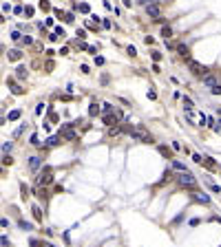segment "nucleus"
<instances>
[{
    "label": "nucleus",
    "instance_id": "nucleus-1",
    "mask_svg": "<svg viewBox=\"0 0 221 247\" xmlns=\"http://www.w3.org/2000/svg\"><path fill=\"white\" fill-rule=\"evenodd\" d=\"M128 135H131L133 141H139V144H153L150 132H146L144 128H131V130H128Z\"/></svg>",
    "mask_w": 221,
    "mask_h": 247
},
{
    "label": "nucleus",
    "instance_id": "nucleus-2",
    "mask_svg": "<svg viewBox=\"0 0 221 247\" xmlns=\"http://www.w3.org/2000/svg\"><path fill=\"white\" fill-rule=\"evenodd\" d=\"M177 181L183 185V188H197V179L192 177L188 170H183V172H179V177H177Z\"/></svg>",
    "mask_w": 221,
    "mask_h": 247
},
{
    "label": "nucleus",
    "instance_id": "nucleus-3",
    "mask_svg": "<svg viewBox=\"0 0 221 247\" xmlns=\"http://www.w3.org/2000/svg\"><path fill=\"white\" fill-rule=\"evenodd\" d=\"M188 69H190V73H195V75H201V77H204V75L208 73V69L204 64H199L197 60H188Z\"/></svg>",
    "mask_w": 221,
    "mask_h": 247
},
{
    "label": "nucleus",
    "instance_id": "nucleus-4",
    "mask_svg": "<svg viewBox=\"0 0 221 247\" xmlns=\"http://www.w3.org/2000/svg\"><path fill=\"white\" fill-rule=\"evenodd\" d=\"M71 126H75V123H64V126H62V135H64V139H67V141H73V139H78V132L73 130Z\"/></svg>",
    "mask_w": 221,
    "mask_h": 247
},
{
    "label": "nucleus",
    "instance_id": "nucleus-5",
    "mask_svg": "<svg viewBox=\"0 0 221 247\" xmlns=\"http://www.w3.org/2000/svg\"><path fill=\"white\" fill-rule=\"evenodd\" d=\"M146 13H148L150 18H155V20H159V18H161V11H159V5H157V2L146 5Z\"/></svg>",
    "mask_w": 221,
    "mask_h": 247
},
{
    "label": "nucleus",
    "instance_id": "nucleus-6",
    "mask_svg": "<svg viewBox=\"0 0 221 247\" xmlns=\"http://www.w3.org/2000/svg\"><path fill=\"white\" fill-rule=\"evenodd\" d=\"M51 181H53V174H51V170L47 168V170H44V172L38 177V185H49Z\"/></svg>",
    "mask_w": 221,
    "mask_h": 247
},
{
    "label": "nucleus",
    "instance_id": "nucleus-7",
    "mask_svg": "<svg viewBox=\"0 0 221 247\" xmlns=\"http://www.w3.org/2000/svg\"><path fill=\"white\" fill-rule=\"evenodd\" d=\"M42 166V159L40 157H29V168H31V172H38Z\"/></svg>",
    "mask_w": 221,
    "mask_h": 247
},
{
    "label": "nucleus",
    "instance_id": "nucleus-8",
    "mask_svg": "<svg viewBox=\"0 0 221 247\" xmlns=\"http://www.w3.org/2000/svg\"><path fill=\"white\" fill-rule=\"evenodd\" d=\"M177 53L181 55V58H188V55H190V49H188L183 42H179V44H177Z\"/></svg>",
    "mask_w": 221,
    "mask_h": 247
},
{
    "label": "nucleus",
    "instance_id": "nucleus-9",
    "mask_svg": "<svg viewBox=\"0 0 221 247\" xmlns=\"http://www.w3.org/2000/svg\"><path fill=\"white\" fill-rule=\"evenodd\" d=\"M204 84H206V86H210V88H212V86H217V77H215V75H204Z\"/></svg>",
    "mask_w": 221,
    "mask_h": 247
},
{
    "label": "nucleus",
    "instance_id": "nucleus-10",
    "mask_svg": "<svg viewBox=\"0 0 221 247\" xmlns=\"http://www.w3.org/2000/svg\"><path fill=\"white\" fill-rule=\"evenodd\" d=\"M195 201H199V203H210V196L208 194H204V192H195Z\"/></svg>",
    "mask_w": 221,
    "mask_h": 247
},
{
    "label": "nucleus",
    "instance_id": "nucleus-11",
    "mask_svg": "<svg viewBox=\"0 0 221 247\" xmlns=\"http://www.w3.org/2000/svg\"><path fill=\"white\" fill-rule=\"evenodd\" d=\"M7 58H9V60H20V58H22V51H20V49H11V51L7 53Z\"/></svg>",
    "mask_w": 221,
    "mask_h": 247
},
{
    "label": "nucleus",
    "instance_id": "nucleus-12",
    "mask_svg": "<svg viewBox=\"0 0 221 247\" xmlns=\"http://www.w3.org/2000/svg\"><path fill=\"white\" fill-rule=\"evenodd\" d=\"M161 38H164V40H170V38H172V29H170V27H161Z\"/></svg>",
    "mask_w": 221,
    "mask_h": 247
},
{
    "label": "nucleus",
    "instance_id": "nucleus-13",
    "mask_svg": "<svg viewBox=\"0 0 221 247\" xmlns=\"http://www.w3.org/2000/svg\"><path fill=\"white\" fill-rule=\"evenodd\" d=\"M16 77L18 80H24L27 77V69H24V66H18V69H16Z\"/></svg>",
    "mask_w": 221,
    "mask_h": 247
},
{
    "label": "nucleus",
    "instance_id": "nucleus-14",
    "mask_svg": "<svg viewBox=\"0 0 221 247\" xmlns=\"http://www.w3.org/2000/svg\"><path fill=\"white\" fill-rule=\"evenodd\" d=\"M11 40H13V42H24V35H22L20 31H13V33H11Z\"/></svg>",
    "mask_w": 221,
    "mask_h": 247
},
{
    "label": "nucleus",
    "instance_id": "nucleus-15",
    "mask_svg": "<svg viewBox=\"0 0 221 247\" xmlns=\"http://www.w3.org/2000/svg\"><path fill=\"white\" fill-rule=\"evenodd\" d=\"M97 113H100V108H97V104L93 102V104H91V106H89V115H91V117H95Z\"/></svg>",
    "mask_w": 221,
    "mask_h": 247
},
{
    "label": "nucleus",
    "instance_id": "nucleus-16",
    "mask_svg": "<svg viewBox=\"0 0 221 247\" xmlns=\"http://www.w3.org/2000/svg\"><path fill=\"white\" fill-rule=\"evenodd\" d=\"M9 86H11V91H13L16 95H22V93H24V88H22V86H16L13 82H9Z\"/></svg>",
    "mask_w": 221,
    "mask_h": 247
},
{
    "label": "nucleus",
    "instance_id": "nucleus-17",
    "mask_svg": "<svg viewBox=\"0 0 221 247\" xmlns=\"http://www.w3.org/2000/svg\"><path fill=\"white\" fill-rule=\"evenodd\" d=\"M33 216H35V221H42V212L38 205H33Z\"/></svg>",
    "mask_w": 221,
    "mask_h": 247
},
{
    "label": "nucleus",
    "instance_id": "nucleus-18",
    "mask_svg": "<svg viewBox=\"0 0 221 247\" xmlns=\"http://www.w3.org/2000/svg\"><path fill=\"white\" fill-rule=\"evenodd\" d=\"M172 168H175V170H179V172H183V170H186V166H183L181 161H172Z\"/></svg>",
    "mask_w": 221,
    "mask_h": 247
},
{
    "label": "nucleus",
    "instance_id": "nucleus-19",
    "mask_svg": "<svg viewBox=\"0 0 221 247\" xmlns=\"http://www.w3.org/2000/svg\"><path fill=\"white\" fill-rule=\"evenodd\" d=\"M183 106H186L188 110H192V108H195V104H192V99H190V97H183Z\"/></svg>",
    "mask_w": 221,
    "mask_h": 247
},
{
    "label": "nucleus",
    "instance_id": "nucleus-20",
    "mask_svg": "<svg viewBox=\"0 0 221 247\" xmlns=\"http://www.w3.org/2000/svg\"><path fill=\"white\" fill-rule=\"evenodd\" d=\"M18 225H20V230H24V232H29V230H33V227H31V223H27V221H20V223H18Z\"/></svg>",
    "mask_w": 221,
    "mask_h": 247
},
{
    "label": "nucleus",
    "instance_id": "nucleus-21",
    "mask_svg": "<svg viewBox=\"0 0 221 247\" xmlns=\"http://www.w3.org/2000/svg\"><path fill=\"white\" fill-rule=\"evenodd\" d=\"M9 119H11V121L20 119V110H11V113H9Z\"/></svg>",
    "mask_w": 221,
    "mask_h": 247
},
{
    "label": "nucleus",
    "instance_id": "nucleus-22",
    "mask_svg": "<svg viewBox=\"0 0 221 247\" xmlns=\"http://www.w3.org/2000/svg\"><path fill=\"white\" fill-rule=\"evenodd\" d=\"M58 144H60L58 137H49V139H47V146H58Z\"/></svg>",
    "mask_w": 221,
    "mask_h": 247
},
{
    "label": "nucleus",
    "instance_id": "nucleus-23",
    "mask_svg": "<svg viewBox=\"0 0 221 247\" xmlns=\"http://www.w3.org/2000/svg\"><path fill=\"white\" fill-rule=\"evenodd\" d=\"M29 144H31V146H40V141H38V135H31V137H29Z\"/></svg>",
    "mask_w": 221,
    "mask_h": 247
},
{
    "label": "nucleus",
    "instance_id": "nucleus-24",
    "mask_svg": "<svg viewBox=\"0 0 221 247\" xmlns=\"http://www.w3.org/2000/svg\"><path fill=\"white\" fill-rule=\"evenodd\" d=\"M159 152H161L164 157H168V159H170V150L166 148V146H159Z\"/></svg>",
    "mask_w": 221,
    "mask_h": 247
},
{
    "label": "nucleus",
    "instance_id": "nucleus-25",
    "mask_svg": "<svg viewBox=\"0 0 221 247\" xmlns=\"http://www.w3.org/2000/svg\"><path fill=\"white\" fill-rule=\"evenodd\" d=\"M53 33H55V35H58V38H60V35H62V38H64V35H67V33H64V29H62V27H55V29H53Z\"/></svg>",
    "mask_w": 221,
    "mask_h": 247
},
{
    "label": "nucleus",
    "instance_id": "nucleus-26",
    "mask_svg": "<svg viewBox=\"0 0 221 247\" xmlns=\"http://www.w3.org/2000/svg\"><path fill=\"white\" fill-rule=\"evenodd\" d=\"M210 93H212V95H221V84H217V86H212V88H210Z\"/></svg>",
    "mask_w": 221,
    "mask_h": 247
},
{
    "label": "nucleus",
    "instance_id": "nucleus-27",
    "mask_svg": "<svg viewBox=\"0 0 221 247\" xmlns=\"http://www.w3.org/2000/svg\"><path fill=\"white\" fill-rule=\"evenodd\" d=\"M9 150H11V141H5V144H2V152L7 155V152H9Z\"/></svg>",
    "mask_w": 221,
    "mask_h": 247
},
{
    "label": "nucleus",
    "instance_id": "nucleus-28",
    "mask_svg": "<svg viewBox=\"0 0 221 247\" xmlns=\"http://www.w3.org/2000/svg\"><path fill=\"white\" fill-rule=\"evenodd\" d=\"M150 55H153V60H155V62H159V60H161V53H159V51H153Z\"/></svg>",
    "mask_w": 221,
    "mask_h": 247
},
{
    "label": "nucleus",
    "instance_id": "nucleus-29",
    "mask_svg": "<svg viewBox=\"0 0 221 247\" xmlns=\"http://www.w3.org/2000/svg\"><path fill=\"white\" fill-rule=\"evenodd\" d=\"M192 159H195V161H197V163H204V157H201L199 152H195V155H192Z\"/></svg>",
    "mask_w": 221,
    "mask_h": 247
},
{
    "label": "nucleus",
    "instance_id": "nucleus-30",
    "mask_svg": "<svg viewBox=\"0 0 221 247\" xmlns=\"http://www.w3.org/2000/svg\"><path fill=\"white\" fill-rule=\"evenodd\" d=\"M80 71H82V73H84V75H89V73H91V71H89V66H86V64H82V66H80Z\"/></svg>",
    "mask_w": 221,
    "mask_h": 247
},
{
    "label": "nucleus",
    "instance_id": "nucleus-31",
    "mask_svg": "<svg viewBox=\"0 0 221 247\" xmlns=\"http://www.w3.org/2000/svg\"><path fill=\"white\" fill-rule=\"evenodd\" d=\"M126 51H128V55H137V49H135V46H128Z\"/></svg>",
    "mask_w": 221,
    "mask_h": 247
},
{
    "label": "nucleus",
    "instance_id": "nucleus-32",
    "mask_svg": "<svg viewBox=\"0 0 221 247\" xmlns=\"http://www.w3.org/2000/svg\"><path fill=\"white\" fill-rule=\"evenodd\" d=\"M2 247H11V243H9L7 236H2Z\"/></svg>",
    "mask_w": 221,
    "mask_h": 247
},
{
    "label": "nucleus",
    "instance_id": "nucleus-33",
    "mask_svg": "<svg viewBox=\"0 0 221 247\" xmlns=\"http://www.w3.org/2000/svg\"><path fill=\"white\" fill-rule=\"evenodd\" d=\"M42 106L44 104H38V106H35V115H42Z\"/></svg>",
    "mask_w": 221,
    "mask_h": 247
},
{
    "label": "nucleus",
    "instance_id": "nucleus-34",
    "mask_svg": "<svg viewBox=\"0 0 221 247\" xmlns=\"http://www.w3.org/2000/svg\"><path fill=\"white\" fill-rule=\"evenodd\" d=\"M119 132H122V128H111V135H113V137L119 135Z\"/></svg>",
    "mask_w": 221,
    "mask_h": 247
},
{
    "label": "nucleus",
    "instance_id": "nucleus-35",
    "mask_svg": "<svg viewBox=\"0 0 221 247\" xmlns=\"http://www.w3.org/2000/svg\"><path fill=\"white\" fill-rule=\"evenodd\" d=\"M24 13H27V16L31 18V16H33V7H27V9H24Z\"/></svg>",
    "mask_w": 221,
    "mask_h": 247
},
{
    "label": "nucleus",
    "instance_id": "nucleus-36",
    "mask_svg": "<svg viewBox=\"0 0 221 247\" xmlns=\"http://www.w3.org/2000/svg\"><path fill=\"white\" fill-rule=\"evenodd\" d=\"M172 150H181V144H179V141H172Z\"/></svg>",
    "mask_w": 221,
    "mask_h": 247
},
{
    "label": "nucleus",
    "instance_id": "nucleus-37",
    "mask_svg": "<svg viewBox=\"0 0 221 247\" xmlns=\"http://www.w3.org/2000/svg\"><path fill=\"white\" fill-rule=\"evenodd\" d=\"M137 2H139V5H144V7H146V5H150V0H137Z\"/></svg>",
    "mask_w": 221,
    "mask_h": 247
},
{
    "label": "nucleus",
    "instance_id": "nucleus-38",
    "mask_svg": "<svg viewBox=\"0 0 221 247\" xmlns=\"http://www.w3.org/2000/svg\"><path fill=\"white\" fill-rule=\"evenodd\" d=\"M219 123H221V117H219Z\"/></svg>",
    "mask_w": 221,
    "mask_h": 247
}]
</instances>
